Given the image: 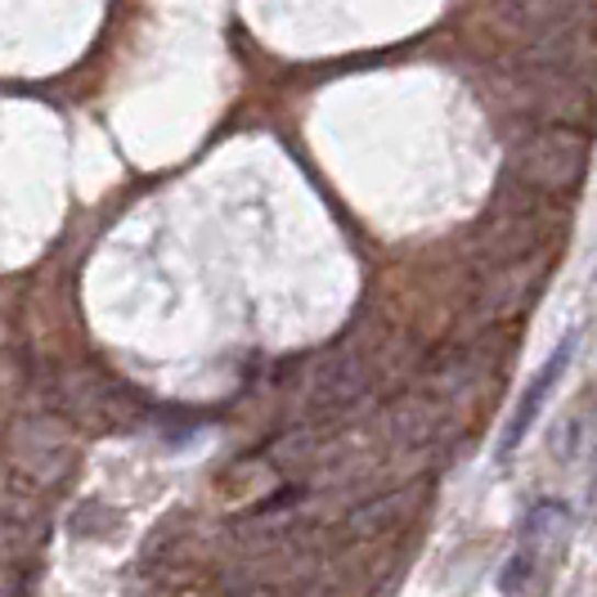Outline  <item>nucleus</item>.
Returning <instances> with one entry per match:
<instances>
[{"label": "nucleus", "mask_w": 597, "mask_h": 597, "mask_svg": "<svg viewBox=\"0 0 597 597\" xmlns=\"http://www.w3.org/2000/svg\"><path fill=\"white\" fill-rule=\"evenodd\" d=\"M593 144L575 126H534L512 148V171L517 184L534 198H571L588 176Z\"/></svg>", "instance_id": "nucleus-1"}, {"label": "nucleus", "mask_w": 597, "mask_h": 597, "mask_svg": "<svg viewBox=\"0 0 597 597\" xmlns=\"http://www.w3.org/2000/svg\"><path fill=\"white\" fill-rule=\"evenodd\" d=\"M10 463L32 485H59L72 472L77 450L55 418H19L10 431Z\"/></svg>", "instance_id": "nucleus-2"}, {"label": "nucleus", "mask_w": 597, "mask_h": 597, "mask_svg": "<svg viewBox=\"0 0 597 597\" xmlns=\"http://www.w3.org/2000/svg\"><path fill=\"white\" fill-rule=\"evenodd\" d=\"M369 386H373V360L360 351V346H346V351L328 356L311 373L306 405L315 414H341V409H351L356 401H364Z\"/></svg>", "instance_id": "nucleus-3"}, {"label": "nucleus", "mask_w": 597, "mask_h": 597, "mask_svg": "<svg viewBox=\"0 0 597 597\" xmlns=\"http://www.w3.org/2000/svg\"><path fill=\"white\" fill-rule=\"evenodd\" d=\"M55 401L77 423H99V427H113L131 414V395L122 391V382H113L104 373H90V369L64 373L55 386Z\"/></svg>", "instance_id": "nucleus-4"}, {"label": "nucleus", "mask_w": 597, "mask_h": 597, "mask_svg": "<svg viewBox=\"0 0 597 597\" xmlns=\"http://www.w3.org/2000/svg\"><path fill=\"white\" fill-rule=\"evenodd\" d=\"M597 0H494V10L508 27H517V36L530 41H549V36H566L579 32L588 23Z\"/></svg>", "instance_id": "nucleus-5"}, {"label": "nucleus", "mask_w": 597, "mask_h": 597, "mask_svg": "<svg viewBox=\"0 0 597 597\" xmlns=\"http://www.w3.org/2000/svg\"><path fill=\"white\" fill-rule=\"evenodd\" d=\"M571 351H575V337H566L557 351H553V360L543 364L539 373H534V382L521 391V401H517V414L508 418V427H504V436H499V459H512L517 454V444L530 436V427H534V418L543 414V401L553 395V386L562 382V373H566V364H571Z\"/></svg>", "instance_id": "nucleus-6"}, {"label": "nucleus", "mask_w": 597, "mask_h": 597, "mask_svg": "<svg viewBox=\"0 0 597 597\" xmlns=\"http://www.w3.org/2000/svg\"><path fill=\"white\" fill-rule=\"evenodd\" d=\"M414 504H418V489H395V494H382V499H369L364 508H356L346 526H351L356 539H369V534H378V530L401 526V521L414 512Z\"/></svg>", "instance_id": "nucleus-7"}, {"label": "nucleus", "mask_w": 597, "mask_h": 597, "mask_svg": "<svg viewBox=\"0 0 597 597\" xmlns=\"http://www.w3.org/2000/svg\"><path fill=\"white\" fill-rule=\"evenodd\" d=\"M566 526H571L566 508H557V504H539V508L526 517V543H521V553L534 557V562L543 566V557H553L562 543H566Z\"/></svg>", "instance_id": "nucleus-8"}, {"label": "nucleus", "mask_w": 597, "mask_h": 597, "mask_svg": "<svg viewBox=\"0 0 597 597\" xmlns=\"http://www.w3.org/2000/svg\"><path fill=\"white\" fill-rule=\"evenodd\" d=\"M117 526H122V517L113 508H104V504H94V499L77 504L72 517H68V530L77 539H109V534H117Z\"/></svg>", "instance_id": "nucleus-9"}, {"label": "nucleus", "mask_w": 597, "mask_h": 597, "mask_svg": "<svg viewBox=\"0 0 597 597\" xmlns=\"http://www.w3.org/2000/svg\"><path fill=\"white\" fill-rule=\"evenodd\" d=\"M534 575H539V562L534 557H526V553H512V562L504 566V575H499V588L512 597V593H526L530 584H534Z\"/></svg>", "instance_id": "nucleus-10"}, {"label": "nucleus", "mask_w": 597, "mask_h": 597, "mask_svg": "<svg viewBox=\"0 0 597 597\" xmlns=\"http://www.w3.org/2000/svg\"><path fill=\"white\" fill-rule=\"evenodd\" d=\"M225 597H279V584L257 579V584H243V588H234V593H225Z\"/></svg>", "instance_id": "nucleus-11"}]
</instances>
